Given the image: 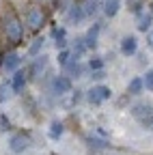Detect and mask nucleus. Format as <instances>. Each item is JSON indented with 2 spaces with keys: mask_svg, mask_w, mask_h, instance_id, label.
I'll return each instance as SVG.
<instances>
[{
  "mask_svg": "<svg viewBox=\"0 0 153 155\" xmlns=\"http://www.w3.org/2000/svg\"><path fill=\"white\" fill-rule=\"evenodd\" d=\"M2 35L9 43L17 45V43H22V39L26 35V24H24V19H20L15 13H9L5 15L2 19Z\"/></svg>",
  "mask_w": 153,
  "mask_h": 155,
  "instance_id": "nucleus-1",
  "label": "nucleus"
},
{
  "mask_svg": "<svg viewBox=\"0 0 153 155\" xmlns=\"http://www.w3.org/2000/svg\"><path fill=\"white\" fill-rule=\"evenodd\" d=\"M48 22V17H45V11L39 7V5H30L24 9V24L26 28L30 30H41Z\"/></svg>",
  "mask_w": 153,
  "mask_h": 155,
  "instance_id": "nucleus-2",
  "label": "nucleus"
},
{
  "mask_svg": "<svg viewBox=\"0 0 153 155\" xmlns=\"http://www.w3.org/2000/svg\"><path fill=\"white\" fill-rule=\"evenodd\" d=\"M32 144V138H30V131H17L9 138V149L15 153V155H22L24 151H28Z\"/></svg>",
  "mask_w": 153,
  "mask_h": 155,
  "instance_id": "nucleus-3",
  "label": "nucleus"
},
{
  "mask_svg": "<svg viewBox=\"0 0 153 155\" xmlns=\"http://www.w3.org/2000/svg\"><path fill=\"white\" fill-rule=\"evenodd\" d=\"M84 97H86V101H88V104H93V106H101L104 101H108L110 97H112V91H110V86L95 84Z\"/></svg>",
  "mask_w": 153,
  "mask_h": 155,
  "instance_id": "nucleus-4",
  "label": "nucleus"
},
{
  "mask_svg": "<svg viewBox=\"0 0 153 155\" xmlns=\"http://www.w3.org/2000/svg\"><path fill=\"white\" fill-rule=\"evenodd\" d=\"M11 88H13V95H22L26 84H28V69H20V71H15L11 78Z\"/></svg>",
  "mask_w": 153,
  "mask_h": 155,
  "instance_id": "nucleus-5",
  "label": "nucleus"
},
{
  "mask_svg": "<svg viewBox=\"0 0 153 155\" xmlns=\"http://www.w3.org/2000/svg\"><path fill=\"white\" fill-rule=\"evenodd\" d=\"M2 67H5V71L7 73H15V71H20V65H22V56H20V52H15V50H11V52H7L5 56H2Z\"/></svg>",
  "mask_w": 153,
  "mask_h": 155,
  "instance_id": "nucleus-6",
  "label": "nucleus"
},
{
  "mask_svg": "<svg viewBox=\"0 0 153 155\" xmlns=\"http://www.w3.org/2000/svg\"><path fill=\"white\" fill-rule=\"evenodd\" d=\"M86 19V13H84V7H82V2H75V5H71L69 7V11L65 13V22L67 24H82Z\"/></svg>",
  "mask_w": 153,
  "mask_h": 155,
  "instance_id": "nucleus-7",
  "label": "nucleus"
},
{
  "mask_svg": "<svg viewBox=\"0 0 153 155\" xmlns=\"http://www.w3.org/2000/svg\"><path fill=\"white\" fill-rule=\"evenodd\" d=\"M45 67H48V56L45 54L37 56L35 61H32V65L28 67V80H39L41 73L45 71Z\"/></svg>",
  "mask_w": 153,
  "mask_h": 155,
  "instance_id": "nucleus-8",
  "label": "nucleus"
},
{
  "mask_svg": "<svg viewBox=\"0 0 153 155\" xmlns=\"http://www.w3.org/2000/svg\"><path fill=\"white\" fill-rule=\"evenodd\" d=\"M129 114H131L138 123H142L145 119H149V116L153 114V106H151V104H145V101H138V104H134V106L129 108Z\"/></svg>",
  "mask_w": 153,
  "mask_h": 155,
  "instance_id": "nucleus-9",
  "label": "nucleus"
},
{
  "mask_svg": "<svg viewBox=\"0 0 153 155\" xmlns=\"http://www.w3.org/2000/svg\"><path fill=\"white\" fill-rule=\"evenodd\" d=\"M52 93L54 95H67V93H71V78L69 75H56L52 80Z\"/></svg>",
  "mask_w": 153,
  "mask_h": 155,
  "instance_id": "nucleus-10",
  "label": "nucleus"
},
{
  "mask_svg": "<svg viewBox=\"0 0 153 155\" xmlns=\"http://www.w3.org/2000/svg\"><path fill=\"white\" fill-rule=\"evenodd\" d=\"M99 32H101V24H99V22H95V24L88 28L86 37H84L86 50H95V48H97V39H99Z\"/></svg>",
  "mask_w": 153,
  "mask_h": 155,
  "instance_id": "nucleus-11",
  "label": "nucleus"
},
{
  "mask_svg": "<svg viewBox=\"0 0 153 155\" xmlns=\"http://www.w3.org/2000/svg\"><path fill=\"white\" fill-rule=\"evenodd\" d=\"M138 52V41H136V37H123L121 39V54L123 56H134Z\"/></svg>",
  "mask_w": 153,
  "mask_h": 155,
  "instance_id": "nucleus-12",
  "label": "nucleus"
},
{
  "mask_svg": "<svg viewBox=\"0 0 153 155\" xmlns=\"http://www.w3.org/2000/svg\"><path fill=\"white\" fill-rule=\"evenodd\" d=\"M121 2H123V0H104V7H101L104 15L106 17H114L121 11Z\"/></svg>",
  "mask_w": 153,
  "mask_h": 155,
  "instance_id": "nucleus-13",
  "label": "nucleus"
},
{
  "mask_svg": "<svg viewBox=\"0 0 153 155\" xmlns=\"http://www.w3.org/2000/svg\"><path fill=\"white\" fill-rule=\"evenodd\" d=\"M86 144H88L91 149H97V151H106V149H110V142H108L106 138H97L95 134L86 136Z\"/></svg>",
  "mask_w": 153,
  "mask_h": 155,
  "instance_id": "nucleus-14",
  "label": "nucleus"
},
{
  "mask_svg": "<svg viewBox=\"0 0 153 155\" xmlns=\"http://www.w3.org/2000/svg\"><path fill=\"white\" fill-rule=\"evenodd\" d=\"M82 7H84V13H86V19L93 17L101 7H104V0H82Z\"/></svg>",
  "mask_w": 153,
  "mask_h": 155,
  "instance_id": "nucleus-15",
  "label": "nucleus"
},
{
  "mask_svg": "<svg viewBox=\"0 0 153 155\" xmlns=\"http://www.w3.org/2000/svg\"><path fill=\"white\" fill-rule=\"evenodd\" d=\"M153 13L151 11H147V13H142L140 17H138V30L140 32H151L153 28Z\"/></svg>",
  "mask_w": 153,
  "mask_h": 155,
  "instance_id": "nucleus-16",
  "label": "nucleus"
},
{
  "mask_svg": "<svg viewBox=\"0 0 153 155\" xmlns=\"http://www.w3.org/2000/svg\"><path fill=\"white\" fill-rule=\"evenodd\" d=\"M127 93H129V95H140V93H145V82H142V75L131 78L129 84H127Z\"/></svg>",
  "mask_w": 153,
  "mask_h": 155,
  "instance_id": "nucleus-17",
  "label": "nucleus"
},
{
  "mask_svg": "<svg viewBox=\"0 0 153 155\" xmlns=\"http://www.w3.org/2000/svg\"><path fill=\"white\" fill-rule=\"evenodd\" d=\"M43 45H45V37H37L35 41L30 43V48H28V56H41V50H43Z\"/></svg>",
  "mask_w": 153,
  "mask_h": 155,
  "instance_id": "nucleus-18",
  "label": "nucleus"
},
{
  "mask_svg": "<svg viewBox=\"0 0 153 155\" xmlns=\"http://www.w3.org/2000/svg\"><path fill=\"white\" fill-rule=\"evenodd\" d=\"M65 134V125L61 123V121H52V125H50V131H48V136L52 140H58L61 136Z\"/></svg>",
  "mask_w": 153,
  "mask_h": 155,
  "instance_id": "nucleus-19",
  "label": "nucleus"
},
{
  "mask_svg": "<svg viewBox=\"0 0 153 155\" xmlns=\"http://www.w3.org/2000/svg\"><path fill=\"white\" fill-rule=\"evenodd\" d=\"M11 97H13V88H11V80H7V82L0 84V104L9 101Z\"/></svg>",
  "mask_w": 153,
  "mask_h": 155,
  "instance_id": "nucleus-20",
  "label": "nucleus"
},
{
  "mask_svg": "<svg viewBox=\"0 0 153 155\" xmlns=\"http://www.w3.org/2000/svg\"><path fill=\"white\" fill-rule=\"evenodd\" d=\"M71 58H73V54H71V50H63V52H58V58H56V61H58V65L65 69L69 63H71Z\"/></svg>",
  "mask_w": 153,
  "mask_h": 155,
  "instance_id": "nucleus-21",
  "label": "nucleus"
},
{
  "mask_svg": "<svg viewBox=\"0 0 153 155\" xmlns=\"http://www.w3.org/2000/svg\"><path fill=\"white\" fill-rule=\"evenodd\" d=\"M88 69H91V73H93V71H101V69H104V58L93 56L91 61H88Z\"/></svg>",
  "mask_w": 153,
  "mask_h": 155,
  "instance_id": "nucleus-22",
  "label": "nucleus"
},
{
  "mask_svg": "<svg viewBox=\"0 0 153 155\" xmlns=\"http://www.w3.org/2000/svg\"><path fill=\"white\" fill-rule=\"evenodd\" d=\"M142 82H145V91L153 93V69L145 71V75H142Z\"/></svg>",
  "mask_w": 153,
  "mask_h": 155,
  "instance_id": "nucleus-23",
  "label": "nucleus"
},
{
  "mask_svg": "<svg viewBox=\"0 0 153 155\" xmlns=\"http://www.w3.org/2000/svg\"><path fill=\"white\" fill-rule=\"evenodd\" d=\"M0 129L2 131H11L13 129V123H11V119L7 114H0Z\"/></svg>",
  "mask_w": 153,
  "mask_h": 155,
  "instance_id": "nucleus-24",
  "label": "nucleus"
},
{
  "mask_svg": "<svg viewBox=\"0 0 153 155\" xmlns=\"http://www.w3.org/2000/svg\"><path fill=\"white\" fill-rule=\"evenodd\" d=\"M140 125H142V129H147V131H153V114L149 116V119H145Z\"/></svg>",
  "mask_w": 153,
  "mask_h": 155,
  "instance_id": "nucleus-25",
  "label": "nucleus"
},
{
  "mask_svg": "<svg viewBox=\"0 0 153 155\" xmlns=\"http://www.w3.org/2000/svg\"><path fill=\"white\" fill-rule=\"evenodd\" d=\"M91 78L99 82V80H104V78H106V71H104V69H101V71H93V73H91Z\"/></svg>",
  "mask_w": 153,
  "mask_h": 155,
  "instance_id": "nucleus-26",
  "label": "nucleus"
},
{
  "mask_svg": "<svg viewBox=\"0 0 153 155\" xmlns=\"http://www.w3.org/2000/svg\"><path fill=\"white\" fill-rule=\"evenodd\" d=\"M147 48H149V50H153V30H151V32H147Z\"/></svg>",
  "mask_w": 153,
  "mask_h": 155,
  "instance_id": "nucleus-27",
  "label": "nucleus"
},
{
  "mask_svg": "<svg viewBox=\"0 0 153 155\" xmlns=\"http://www.w3.org/2000/svg\"><path fill=\"white\" fill-rule=\"evenodd\" d=\"M80 99H82V91H75V93H73V97H71V101H73V104H78Z\"/></svg>",
  "mask_w": 153,
  "mask_h": 155,
  "instance_id": "nucleus-28",
  "label": "nucleus"
},
{
  "mask_svg": "<svg viewBox=\"0 0 153 155\" xmlns=\"http://www.w3.org/2000/svg\"><path fill=\"white\" fill-rule=\"evenodd\" d=\"M65 2H67V0H54L52 5H56V9H58V5H65Z\"/></svg>",
  "mask_w": 153,
  "mask_h": 155,
  "instance_id": "nucleus-29",
  "label": "nucleus"
},
{
  "mask_svg": "<svg viewBox=\"0 0 153 155\" xmlns=\"http://www.w3.org/2000/svg\"><path fill=\"white\" fill-rule=\"evenodd\" d=\"M37 2H54V0H37Z\"/></svg>",
  "mask_w": 153,
  "mask_h": 155,
  "instance_id": "nucleus-30",
  "label": "nucleus"
},
{
  "mask_svg": "<svg viewBox=\"0 0 153 155\" xmlns=\"http://www.w3.org/2000/svg\"><path fill=\"white\" fill-rule=\"evenodd\" d=\"M149 7H151V13H153V0H151V2H149Z\"/></svg>",
  "mask_w": 153,
  "mask_h": 155,
  "instance_id": "nucleus-31",
  "label": "nucleus"
}]
</instances>
